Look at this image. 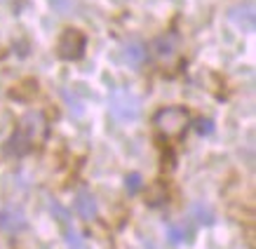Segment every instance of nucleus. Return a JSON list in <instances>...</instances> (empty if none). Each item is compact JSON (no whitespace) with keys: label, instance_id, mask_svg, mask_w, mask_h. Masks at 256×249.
I'll use <instances>...</instances> for the list:
<instances>
[{"label":"nucleus","instance_id":"obj_1","mask_svg":"<svg viewBox=\"0 0 256 249\" xmlns=\"http://www.w3.org/2000/svg\"><path fill=\"white\" fill-rule=\"evenodd\" d=\"M188 122H190V116H188L186 108L181 106H167V108H160L153 116V124L156 130L167 139H176L186 132Z\"/></svg>","mask_w":256,"mask_h":249},{"label":"nucleus","instance_id":"obj_2","mask_svg":"<svg viewBox=\"0 0 256 249\" xmlns=\"http://www.w3.org/2000/svg\"><path fill=\"white\" fill-rule=\"evenodd\" d=\"M108 108L118 120L130 122L141 116V99L130 90H116L108 99Z\"/></svg>","mask_w":256,"mask_h":249},{"label":"nucleus","instance_id":"obj_3","mask_svg":"<svg viewBox=\"0 0 256 249\" xmlns=\"http://www.w3.org/2000/svg\"><path fill=\"white\" fill-rule=\"evenodd\" d=\"M87 38L80 28H64V33L56 40V52L66 62H78L80 56L85 54Z\"/></svg>","mask_w":256,"mask_h":249},{"label":"nucleus","instance_id":"obj_4","mask_svg":"<svg viewBox=\"0 0 256 249\" xmlns=\"http://www.w3.org/2000/svg\"><path fill=\"white\" fill-rule=\"evenodd\" d=\"M0 228L5 233H22L26 228V214L19 207H5L0 210Z\"/></svg>","mask_w":256,"mask_h":249},{"label":"nucleus","instance_id":"obj_5","mask_svg":"<svg viewBox=\"0 0 256 249\" xmlns=\"http://www.w3.org/2000/svg\"><path fill=\"white\" fill-rule=\"evenodd\" d=\"M19 130L31 139V144L33 141H40L42 136H45V132H47L45 118L40 116V113H28V116L22 120V127H19Z\"/></svg>","mask_w":256,"mask_h":249},{"label":"nucleus","instance_id":"obj_6","mask_svg":"<svg viewBox=\"0 0 256 249\" xmlns=\"http://www.w3.org/2000/svg\"><path fill=\"white\" fill-rule=\"evenodd\" d=\"M76 212L80 214V218H85V221H92L96 216V200H94V195L90 190H80L76 195Z\"/></svg>","mask_w":256,"mask_h":249},{"label":"nucleus","instance_id":"obj_7","mask_svg":"<svg viewBox=\"0 0 256 249\" xmlns=\"http://www.w3.org/2000/svg\"><path fill=\"white\" fill-rule=\"evenodd\" d=\"M230 22L242 28V31H254V5H244V8L230 10Z\"/></svg>","mask_w":256,"mask_h":249},{"label":"nucleus","instance_id":"obj_8","mask_svg":"<svg viewBox=\"0 0 256 249\" xmlns=\"http://www.w3.org/2000/svg\"><path fill=\"white\" fill-rule=\"evenodd\" d=\"M124 59H127V64H132V66H141L148 59V47L144 42H139V40H130L124 45Z\"/></svg>","mask_w":256,"mask_h":249},{"label":"nucleus","instance_id":"obj_9","mask_svg":"<svg viewBox=\"0 0 256 249\" xmlns=\"http://www.w3.org/2000/svg\"><path fill=\"white\" fill-rule=\"evenodd\" d=\"M31 146H33L31 139H28L22 130H16V132L10 136V141H8V153H12V156H24V153H28V150H31Z\"/></svg>","mask_w":256,"mask_h":249},{"label":"nucleus","instance_id":"obj_10","mask_svg":"<svg viewBox=\"0 0 256 249\" xmlns=\"http://www.w3.org/2000/svg\"><path fill=\"white\" fill-rule=\"evenodd\" d=\"M153 47H156V54L160 56V59H172L174 56V50H176V45H174V36H162V38H158L156 42H153Z\"/></svg>","mask_w":256,"mask_h":249},{"label":"nucleus","instance_id":"obj_11","mask_svg":"<svg viewBox=\"0 0 256 249\" xmlns=\"http://www.w3.org/2000/svg\"><path fill=\"white\" fill-rule=\"evenodd\" d=\"M188 235L190 233H188L186 224H170V226H167V238H170V242H174V244L184 242Z\"/></svg>","mask_w":256,"mask_h":249},{"label":"nucleus","instance_id":"obj_12","mask_svg":"<svg viewBox=\"0 0 256 249\" xmlns=\"http://www.w3.org/2000/svg\"><path fill=\"white\" fill-rule=\"evenodd\" d=\"M64 226H66V244H68V249H82V238H80L78 228L70 226L68 218L64 221Z\"/></svg>","mask_w":256,"mask_h":249},{"label":"nucleus","instance_id":"obj_13","mask_svg":"<svg viewBox=\"0 0 256 249\" xmlns=\"http://www.w3.org/2000/svg\"><path fill=\"white\" fill-rule=\"evenodd\" d=\"M190 212H193V216L200 221V224H212L214 221V212L207 207V204H202V202H195L193 207H190Z\"/></svg>","mask_w":256,"mask_h":249},{"label":"nucleus","instance_id":"obj_14","mask_svg":"<svg viewBox=\"0 0 256 249\" xmlns=\"http://www.w3.org/2000/svg\"><path fill=\"white\" fill-rule=\"evenodd\" d=\"M141 186H144V179H141L139 172H132V174H127V179H124V188H127V193H139Z\"/></svg>","mask_w":256,"mask_h":249},{"label":"nucleus","instance_id":"obj_15","mask_svg":"<svg viewBox=\"0 0 256 249\" xmlns=\"http://www.w3.org/2000/svg\"><path fill=\"white\" fill-rule=\"evenodd\" d=\"M195 130H198V134H202V136H204V134H212L214 132V122H212V120H200Z\"/></svg>","mask_w":256,"mask_h":249}]
</instances>
